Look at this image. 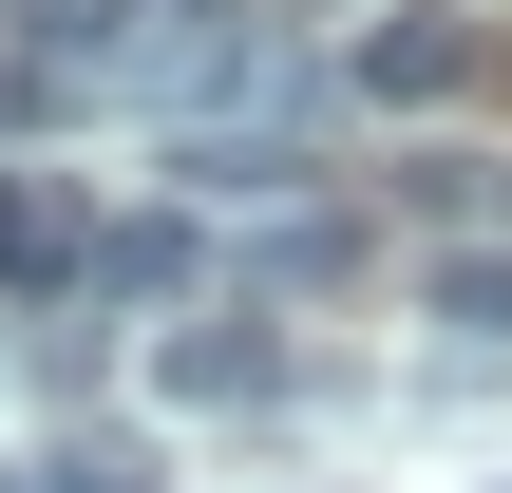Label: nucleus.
Returning a JSON list of instances; mask_svg holds the SVG:
<instances>
[{"mask_svg": "<svg viewBox=\"0 0 512 493\" xmlns=\"http://www.w3.org/2000/svg\"><path fill=\"white\" fill-rule=\"evenodd\" d=\"M380 114H456V95H494L512 76V38L494 19H456V0H399V19H361V57H342Z\"/></svg>", "mask_w": 512, "mask_h": 493, "instance_id": "obj_1", "label": "nucleus"}, {"mask_svg": "<svg viewBox=\"0 0 512 493\" xmlns=\"http://www.w3.org/2000/svg\"><path fill=\"white\" fill-rule=\"evenodd\" d=\"M152 399H190V418H247V399H285V304H190L171 342H152Z\"/></svg>", "mask_w": 512, "mask_h": 493, "instance_id": "obj_2", "label": "nucleus"}, {"mask_svg": "<svg viewBox=\"0 0 512 493\" xmlns=\"http://www.w3.org/2000/svg\"><path fill=\"white\" fill-rule=\"evenodd\" d=\"M190 285H209L190 209H95V247H76V304H190Z\"/></svg>", "mask_w": 512, "mask_h": 493, "instance_id": "obj_3", "label": "nucleus"}, {"mask_svg": "<svg viewBox=\"0 0 512 493\" xmlns=\"http://www.w3.org/2000/svg\"><path fill=\"white\" fill-rule=\"evenodd\" d=\"M76 247H95V190L76 171H0V285H57L76 304Z\"/></svg>", "mask_w": 512, "mask_h": 493, "instance_id": "obj_4", "label": "nucleus"}, {"mask_svg": "<svg viewBox=\"0 0 512 493\" xmlns=\"http://www.w3.org/2000/svg\"><path fill=\"white\" fill-rule=\"evenodd\" d=\"M418 323L512 342V228H437V247H418Z\"/></svg>", "mask_w": 512, "mask_h": 493, "instance_id": "obj_5", "label": "nucleus"}, {"mask_svg": "<svg viewBox=\"0 0 512 493\" xmlns=\"http://www.w3.org/2000/svg\"><path fill=\"white\" fill-rule=\"evenodd\" d=\"M342 266H361V228H323V209H304V228H266V247H247V304H304V285H342Z\"/></svg>", "mask_w": 512, "mask_h": 493, "instance_id": "obj_6", "label": "nucleus"}, {"mask_svg": "<svg viewBox=\"0 0 512 493\" xmlns=\"http://www.w3.org/2000/svg\"><path fill=\"white\" fill-rule=\"evenodd\" d=\"M228 19H285V38H304V19H323V0H228Z\"/></svg>", "mask_w": 512, "mask_h": 493, "instance_id": "obj_7", "label": "nucleus"}, {"mask_svg": "<svg viewBox=\"0 0 512 493\" xmlns=\"http://www.w3.org/2000/svg\"><path fill=\"white\" fill-rule=\"evenodd\" d=\"M19 114H38V76H19V57H0V133H19Z\"/></svg>", "mask_w": 512, "mask_h": 493, "instance_id": "obj_8", "label": "nucleus"}, {"mask_svg": "<svg viewBox=\"0 0 512 493\" xmlns=\"http://www.w3.org/2000/svg\"><path fill=\"white\" fill-rule=\"evenodd\" d=\"M190 19H228V0H190Z\"/></svg>", "mask_w": 512, "mask_h": 493, "instance_id": "obj_9", "label": "nucleus"}, {"mask_svg": "<svg viewBox=\"0 0 512 493\" xmlns=\"http://www.w3.org/2000/svg\"><path fill=\"white\" fill-rule=\"evenodd\" d=\"M0 493H38V475H0Z\"/></svg>", "mask_w": 512, "mask_h": 493, "instance_id": "obj_10", "label": "nucleus"}]
</instances>
